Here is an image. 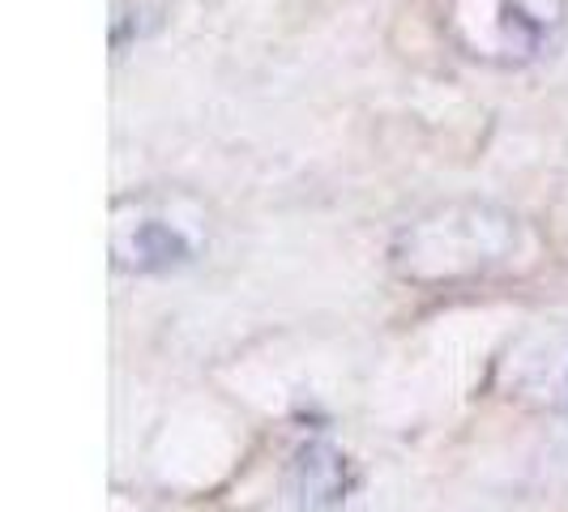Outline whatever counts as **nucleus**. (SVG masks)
Here are the masks:
<instances>
[{
	"label": "nucleus",
	"instance_id": "nucleus-1",
	"mask_svg": "<svg viewBox=\"0 0 568 512\" xmlns=\"http://www.w3.org/2000/svg\"><path fill=\"white\" fill-rule=\"evenodd\" d=\"M449 34L479 64L526 69L547 60L565 39V0H449Z\"/></svg>",
	"mask_w": 568,
	"mask_h": 512
},
{
	"label": "nucleus",
	"instance_id": "nucleus-2",
	"mask_svg": "<svg viewBox=\"0 0 568 512\" xmlns=\"http://www.w3.org/2000/svg\"><path fill=\"white\" fill-rule=\"evenodd\" d=\"M205 227L180 218L163 197H129L112 209V265L124 274H171L193 265Z\"/></svg>",
	"mask_w": 568,
	"mask_h": 512
},
{
	"label": "nucleus",
	"instance_id": "nucleus-3",
	"mask_svg": "<svg viewBox=\"0 0 568 512\" xmlns=\"http://www.w3.org/2000/svg\"><path fill=\"white\" fill-rule=\"evenodd\" d=\"M402 239L410 244V256H398L402 269L419 265L424 256L449 253L445 256V274H470V269H484V265L509 253L513 239H517V227H513L509 214L470 205L466 218H457V209H445L440 218L406 231Z\"/></svg>",
	"mask_w": 568,
	"mask_h": 512
},
{
	"label": "nucleus",
	"instance_id": "nucleus-4",
	"mask_svg": "<svg viewBox=\"0 0 568 512\" xmlns=\"http://www.w3.org/2000/svg\"><path fill=\"white\" fill-rule=\"evenodd\" d=\"M300 474H304V500L308 504H325L342 495V457L334 449H308L300 457Z\"/></svg>",
	"mask_w": 568,
	"mask_h": 512
}]
</instances>
